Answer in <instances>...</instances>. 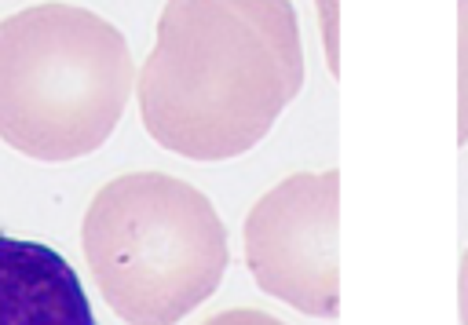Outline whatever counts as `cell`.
I'll list each match as a JSON object with an SVG mask.
<instances>
[{
  "label": "cell",
  "mask_w": 468,
  "mask_h": 325,
  "mask_svg": "<svg viewBox=\"0 0 468 325\" xmlns=\"http://www.w3.org/2000/svg\"><path fill=\"white\" fill-rule=\"evenodd\" d=\"M135 80L124 33L77 4L0 22V139L33 161H77L117 128Z\"/></svg>",
  "instance_id": "2"
},
{
  "label": "cell",
  "mask_w": 468,
  "mask_h": 325,
  "mask_svg": "<svg viewBox=\"0 0 468 325\" xmlns=\"http://www.w3.org/2000/svg\"><path fill=\"white\" fill-rule=\"evenodd\" d=\"M303 88L300 22L289 4H165L139 69L143 128L186 161L252 150Z\"/></svg>",
  "instance_id": "1"
},
{
  "label": "cell",
  "mask_w": 468,
  "mask_h": 325,
  "mask_svg": "<svg viewBox=\"0 0 468 325\" xmlns=\"http://www.w3.org/2000/svg\"><path fill=\"white\" fill-rule=\"evenodd\" d=\"M0 325H99L73 263L40 241L0 234Z\"/></svg>",
  "instance_id": "5"
},
{
  "label": "cell",
  "mask_w": 468,
  "mask_h": 325,
  "mask_svg": "<svg viewBox=\"0 0 468 325\" xmlns=\"http://www.w3.org/2000/svg\"><path fill=\"white\" fill-rule=\"evenodd\" d=\"M336 230L340 172L285 175L245 215V263L252 281L311 318H336Z\"/></svg>",
  "instance_id": "4"
},
{
  "label": "cell",
  "mask_w": 468,
  "mask_h": 325,
  "mask_svg": "<svg viewBox=\"0 0 468 325\" xmlns=\"http://www.w3.org/2000/svg\"><path fill=\"white\" fill-rule=\"evenodd\" d=\"M457 22H461V33H457V91H461V131L457 139L468 142V4L457 7Z\"/></svg>",
  "instance_id": "6"
},
{
  "label": "cell",
  "mask_w": 468,
  "mask_h": 325,
  "mask_svg": "<svg viewBox=\"0 0 468 325\" xmlns=\"http://www.w3.org/2000/svg\"><path fill=\"white\" fill-rule=\"evenodd\" d=\"M461 321L468 325V248L461 256Z\"/></svg>",
  "instance_id": "8"
},
{
  "label": "cell",
  "mask_w": 468,
  "mask_h": 325,
  "mask_svg": "<svg viewBox=\"0 0 468 325\" xmlns=\"http://www.w3.org/2000/svg\"><path fill=\"white\" fill-rule=\"evenodd\" d=\"M201 325H285V321L267 310H256V307H234V310H219V314L205 318Z\"/></svg>",
  "instance_id": "7"
},
{
  "label": "cell",
  "mask_w": 468,
  "mask_h": 325,
  "mask_svg": "<svg viewBox=\"0 0 468 325\" xmlns=\"http://www.w3.org/2000/svg\"><path fill=\"white\" fill-rule=\"evenodd\" d=\"M80 241L102 299L128 325H176L216 292L230 263L216 204L168 172L102 183Z\"/></svg>",
  "instance_id": "3"
}]
</instances>
